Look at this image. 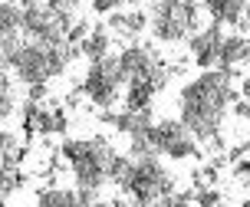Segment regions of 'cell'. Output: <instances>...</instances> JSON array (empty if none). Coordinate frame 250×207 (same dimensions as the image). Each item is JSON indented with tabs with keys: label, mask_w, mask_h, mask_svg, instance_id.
<instances>
[{
	"label": "cell",
	"mask_w": 250,
	"mask_h": 207,
	"mask_svg": "<svg viewBox=\"0 0 250 207\" xmlns=\"http://www.w3.org/2000/svg\"><path fill=\"white\" fill-rule=\"evenodd\" d=\"M237 69H224V66H214L204 69L198 79L181 89V122L198 135L201 142H208L221 132L227 105H234L240 99V89H234Z\"/></svg>",
	"instance_id": "cell-1"
},
{
	"label": "cell",
	"mask_w": 250,
	"mask_h": 207,
	"mask_svg": "<svg viewBox=\"0 0 250 207\" xmlns=\"http://www.w3.org/2000/svg\"><path fill=\"white\" fill-rule=\"evenodd\" d=\"M83 56L79 46L73 43H43V40H23L10 60V69L17 79L30 83H50L53 76H60L66 69V62Z\"/></svg>",
	"instance_id": "cell-2"
},
{
	"label": "cell",
	"mask_w": 250,
	"mask_h": 207,
	"mask_svg": "<svg viewBox=\"0 0 250 207\" xmlns=\"http://www.w3.org/2000/svg\"><path fill=\"white\" fill-rule=\"evenodd\" d=\"M60 155L66 158V165L73 168L76 187H89V191H99L102 184L109 181V155L112 148L109 142L96 135V138H66L60 145Z\"/></svg>",
	"instance_id": "cell-3"
},
{
	"label": "cell",
	"mask_w": 250,
	"mask_h": 207,
	"mask_svg": "<svg viewBox=\"0 0 250 207\" xmlns=\"http://www.w3.org/2000/svg\"><path fill=\"white\" fill-rule=\"evenodd\" d=\"M201 30V7L194 0H155L151 33L162 43H181Z\"/></svg>",
	"instance_id": "cell-4"
},
{
	"label": "cell",
	"mask_w": 250,
	"mask_h": 207,
	"mask_svg": "<svg viewBox=\"0 0 250 207\" xmlns=\"http://www.w3.org/2000/svg\"><path fill=\"white\" fill-rule=\"evenodd\" d=\"M119 187L135 204H158L162 197H168L175 191V181L162 168L158 155H148V158H132V168H128V174H125V181Z\"/></svg>",
	"instance_id": "cell-5"
},
{
	"label": "cell",
	"mask_w": 250,
	"mask_h": 207,
	"mask_svg": "<svg viewBox=\"0 0 250 207\" xmlns=\"http://www.w3.org/2000/svg\"><path fill=\"white\" fill-rule=\"evenodd\" d=\"M79 85H83V96H86L92 105H99V109H112L115 102H119L122 85H125V73H122L119 56L109 53V56H102V60H92Z\"/></svg>",
	"instance_id": "cell-6"
},
{
	"label": "cell",
	"mask_w": 250,
	"mask_h": 207,
	"mask_svg": "<svg viewBox=\"0 0 250 207\" xmlns=\"http://www.w3.org/2000/svg\"><path fill=\"white\" fill-rule=\"evenodd\" d=\"M151 142L158 155H168L175 161L185 158H201V138L188 128L181 119H162L151 125Z\"/></svg>",
	"instance_id": "cell-7"
},
{
	"label": "cell",
	"mask_w": 250,
	"mask_h": 207,
	"mask_svg": "<svg viewBox=\"0 0 250 207\" xmlns=\"http://www.w3.org/2000/svg\"><path fill=\"white\" fill-rule=\"evenodd\" d=\"M119 62H122L125 83H132V79H155L162 89H165V83H168V66L155 56L151 46L132 43V46H125L122 53H119Z\"/></svg>",
	"instance_id": "cell-8"
},
{
	"label": "cell",
	"mask_w": 250,
	"mask_h": 207,
	"mask_svg": "<svg viewBox=\"0 0 250 207\" xmlns=\"http://www.w3.org/2000/svg\"><path fill=\"white\" fill-rule=\"evenodd\" d=\"M69 128V119L60 105H40L33 99H26L23 105V135L33 138V135H62Z\"/></svg>",
	"instance_id": "cell-9"
},
{
	"label": "cell",
	"mask_w": 250,
	"mask_h": 207,
	"mask_svg": "<svg viewBox=\"0 0 250 207\" xmlns=\"http://www.w3.org/2000/svg\"><path fill=\"white\" fill-rule=\"evenodd\" d=\"M221 26H224V23L211 20L204 30H198V33H191V37H188L191 60H194L198 69H214L217 60H221V46H224V30H221Z\"/></svg>",
	"instance_id": "cell-10"
},
{
	"label": "cell",
	"mask_w": 250,
	"mask_h": 207,
	"mask_svg": "<svg viewBox=\"0 0 250 207\" xmlns=\"http://www.w3.org/2000/svg\"><path fill=\"white\" fill-rule=\"evenodd\" d=\"M201 7L211 13V20H217V23H224V26H247V7H250V0H201Z\"/></svg>",
	"instance_id": "cell-11"
},
{
	"label": "cell",
	"mask_w": 250,
	"mask_h": 207,
	"mask_svg": "<svg viewBox=\"0 0 250 207\" xmlns=\"http://www.w3.org/2000/svg\"><path fill=\"white\" fill-rule=\"evenodd\" d=\"M217 66L224 69H240V66H250V40L244 33H230L224 37V46H221V60Z\"/></svg>",
	"instance_id": "cell-12"
},
{
	"label": "cell",
	"mask_w": 250,
	"mask_h": 207,
	"mask_svg": "<svg viewBox=\"0 0 250 207\" xmlns=\"http://www.w3.org/2000/svg\"><path fill=\"white\" fill-rule=\"evenodd\" d=\"M79 53L86 56L89 62L92 60H102V56H109L112 53V37H109V26L105 23H96L89 30V37L79 43Z\"/></svg>",
	"instance_id": "cell-13"
},
{
	"label": "cell",
	"mask_w": 250,
	"mask_h": 207,
	"mask_svg": "<svg viewBox=\"0 0 250 207\" xmlns=\"http://www.w3.org/2000/svg\"><path fill=\"white\" fill-rule=\"evenodd\" d=\"M125 85H128L125 89V109H151V99L162 89L155 79H132Z\"/></svg>",
	"instance_id": "cell-14"
},
{
	"label": "cell",
	"mask_w": 250,
	"mask_h": 207,
	"mask_svg": "<svg viewBox=\"0 0 250 207\" xmlns=\"http://www.w3.org/2000/svg\"><path fill=\"white\" fill-rule=\"evenodd\" d=\"M23 184H26L23 171H17V168H3V165H0V204H3V201H7L13 191H20Z\"/></svg>",
	"instance_id": "cell-15"
},
{
	"label": "cell",
	"mask_w": 250,
	"mask_h": 207,
	"mask_svg": "<svg viewBox=\"0 0 250 207\" xmlns=\"http://www.w3.org/2000/svg\"><path fill=\"white\" fill-rule=\"evenodd\" d=\"M37 204H79V191L46 187V191H37Z\"/></svg>",
	"instance_id": "cell-16"
},
{
	"label": "cell",
	"mask_w": 250,
	"mask_h": 207,
	"mask_svg": "<svg viewBox=\"0 0 250 207\" xmlns=\"http://www.w3.org/2000/svg\"><path fill=\"white\" fill-rule=\"evenodd\" d=\"M128 168H132V158H128V155H119V151H112V155H109V168H105V171H109V181H112L115 187L125 181Z\"/></svg>",
	"instance_id": "cell-17"
},
{
	"label": "cell",
	"mask_w": 250,
	"mask_h": 207,
	"mask_svg": "<svg viewBox=\"0 0 250 207\" xmlns=\"http://www.w3.org/2000/svg\"><path fill=\"white\" fill-rule=\"evenodd\" d=\"M151 23V17L145 10H132V13H125V37H138L145 26Z\"/></svg>",
	"instance_id": "cell-18"
},
{
	"label": "cell",
	"mask_w": 250,
	"mask_h": 207,
	"mask_svg": "<svg viewBox=\"0 0 250 207\" xmlns=\"http://www.w3.org/2000/svg\"><path fill=\"white\" fill-rule=\"evenodd\" d=\"M13 115V92H10V79H7V69H0V119Z\"/></svg>",
	"instance_id": "cell-19"
},
{
	"label": "cell",
	"mask_w": 250,
	"mask_h": 207,
	"mask_svg": "<svg viewBox=\"0 0 250 207\" xmlns=\"http://www.w3.org/2000/svg\"><path fill=\"white\" fill-rule=\"evenodd\" d=\"M17 151H23V145L17 142V135L7 132V128H0V158H7V155H17Z\"/></svg>",
	"instance_id": "cell-20"
},
{
	"label": "cell",
	"mask_w": 250,
	"mask_h": 207,
	"mask_svg": "<svg viewBox=\"0 0 250 207\" xmlns=\"http://www.w3.org/2000/svg\"><path fill=\"white\" fill-rule=\"evenodd\" d=\"M221 201H224V194L214 191V187H198V191H194V204L211 207V204H221Z\"/></svg>",
	"instance_id": "cell-21"
},
{
	"label": "cell",
	"mask_w": 250,
	"mask_h": 207,
	"mask_svg": "<svg viewBox=\"0 0 250 207\" xmlns=\"http://www.w3.org/2000/svg\"><path fill=\"white\" fill-rule=\"evenodd\" d=\"M89 30H92V26H89L86 20H76V23L69 26V33H66V43H73V46H79V43H83V40L89 37Z\"/></svg>",
	"instance_id": "cell-22"
},
{
	"label": "cell",
	"mask_w": 250,
	"mask_h": 207,
	"mask_svg": "<svg viewBox=\"0 0 250 207\" xmlns=\"http://www.w3.org/2000/svg\"><path fill=\"white\" fill-rule=\"evenodd\" d=\"M125 3H128V0H92V10L99 13V17H109L112 10H119Z\"/></svg>",
	"instance_id": "cell-23"
},
{
	"label": "cell",
	"mask_w": 250,
	"mask_h": 207,
	"mask_svg": "<svg viewBox=\"0 0 250 207\" xmlns=\"http://www.w3.org/2000/svg\"><path fill=\"white\" fill-rule=\"evenodd\" d=\"M105 26H109V30L125 33V10H112V13H109V20H105Z\"/></svg>",
	"instance_id": "cell-24"
},
{
	"label": "cell",
	"mask_w": 250,
	"mask_h": 207,
	"mask_svg": "<svg viewBox=\"0 0 250 207\" xmlns=\"http://www.w3.org/2000/svg\"><path fill=\"white\" fill-rule=\"evenodd\" d=\"M26 99L43 102V99H46V83H30V89H26Z\"/></svg>",
	"instance_id": "cell-25"
},
{
	"label": "cell",
	"mask_w": 250,
	"mask_h": 207,
	"mask_svg": "<svg viewBox=\"0 0 250 207\" xmlns=\"http://www.w3.org/2000/svg\"><path fill=\"white\" fill-rule=\"evenodd\" d=\"M230 171H234V178H250V158H237Z\"/></svg>",
	"instance_id": "cell-26"
},
{
	"label": "cell",
	"mask_w": 250,
	"mask_h": 207,
	"mask_svg": "<svg viewBox=\"0 0 250 207\" xmlns=\"http://www.w3.org/2000/svg\"><path fill=\"white\" fill-rule=\"evenodd\" d=\"M234 115H240V119H247V122H250V99L240 96L237 102H234Z\"/></svg>",
	"instance_id": "cell-27"
},
{
	"label": "cell",
	"mask_w": 250,
	"mask_h": 207,
	"mask_svg": "<svg viewBox=\"0 0 250 207\" xmlns=\"http://www.w3.org/2000/svg\"><path fill=\"white\" fill-rule=\"evenodd\" d=\"M46 7H53V10H73L76 3H83V0H43Z\"/></svg>",
	"instance_id": "cell-28"
},
{
	"label": "cell",
	"mask_w": 250,
	"mask_h": 207,
	"mask_svg": "<svg viewBox=\"0 0 250 207\" xmlns=\"http://www.w3.org/2000/svg\"><path fill=\"white\" fill-rule=\"evenodd\" d=\"M244 17H247V23H250V7H247V13H244Z\"/></svg>",
	"instance_id": "cell-29"
},
{
	"label": "cell",
	"mask_w": 250,
	"mask_h": 207,
	"mask_svg": "<svg viewBox=\"0 0 250 207\" xmlns=\"http://www.w3.org/2000/svg\"><path fill=\"white\" fill-rule=\"evenodd\" d=\"M247 184H250V181H247Z\"/></svg>",
	"instance_id": "cell-30"
}]
</instances>
